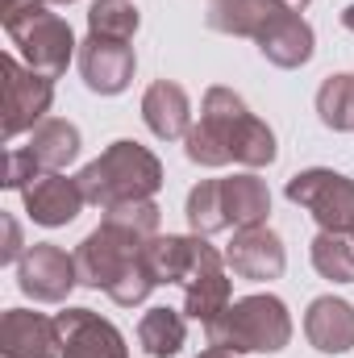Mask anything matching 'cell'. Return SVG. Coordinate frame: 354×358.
Returning a JSON list of instances; mask_svg holds the SVG:
<instances>
[{"label": "cell", "mask_w": 354, "mask_h": 358, "mask_svg": "<svg viewBox=\"0 0 354 358\" xmlns=\"http://www.w3.org/2000/svg\"><path fill=\"white\" fill-rule=\"evenodd\" d=\"M183 150L200 167H271L275 163V134L271 125L259 121L246 100L229 88H208L200 104V125L187 129Z\"/></svg>", "instance_id": "6da1fadb"}, {"label": "cell", "mask_w": 354, "mask_h": 358, "mask_svg": "<svg viewBox=\"0 0 354 358\" xmlns=\"http://www.w3.org/2000/svg\"><path fill=\"white\" fill-rule=\"evenodd\" d=\"M146 234H138L134 225L117 221L104 213V225L92 229L88 238L76 246V271H80V283L96 287V292H108L117 304L134 308L142 304L159 283L146 267Z\"/></svg>", "instance_id": "7a4b0ae2"}, {"label": "cell", "mask_w": 354, "mask_h": 358, "mask_svg": "<svg viewBox=\"0 0 354 358\" xmlns=\"http://www.w3.org/2000/svg\"><path fill=\"white\" fill-rule=\"evenodd\" d=\"M76 179H80V192H84L88 204L117 208V204L150 200V196L163 187V163H159L146 146L121 138V142H113L100 159H92Z\"/></svg>", "instance_id": "3957f363"}, {"label": "cell", "mask_w": 354, "mask_h": 358, "mask_svg": "<svg viewBox=\"0 0 354 358\" xmlns=\"http://www.w3.org/2000/svg\"><path fill=\"white\" fill-rule=\"evenodd\" d=\"M271 213V192L259 176L200 179L187 192V225L192 234L208 238L221 229H250L263 225Z\"/></svg>", "instance_id": "277c9868"}, {"label": "cell", "mask_w": 354, "mask_h": 358, "mask_svg": "<svg viewBox=\"0 0 354 358\" xmlns=\"http://www.w3.org/2000/svg\"><path fill=\"white\" fill-rule=\"evenodd\" d=\"M208 346L234 350V355H275L292 342V317L288 304L271 292L234 300L213 325H204Z\"/></svg>", "instance_id": "5b68a950"}, {"label": "cell", "mask_w": 354, "mask_h": 358, "mask_svg": "<svg viewBox=\"0 0 354 358\" xmlns=\"http://www.w3.org/2000/svg\"><path fill=\"white\" fill-rule=\"evenodd\" d=\"M0 21L25 63L50 80H59L76 55V34L71 25L46 8V0H0Z\"/></svg>", "instance_id": "8992f818"}, {"label": "cell", "mask_w": 354, "mask_h": 358, "mask_svg": "<svg viewBox=\"0 0 354 358\" xmlns=\"http://www.w3.org/2000/svg\"><path fill=\"white\" fill-rule=\"evenodd\" d=\"M288 200L313 213L321 229L354 234V179L330 167H313L288 179Z\"/></svg>", "instance_id": "52a82bcc"}, {"label": "cell", "mask_w": 354, "mask_h": 358, "mask_svg": "<svg viewBox=\"0 0 354 358\" xmlns=\"http://www.w3.org/2000/svg\"><path fill=\"white\" fill-rule=\"evenodd\" d=\"M0 76H4V104H0V134L13 142L17 134L25 129H38L46 121V108L55 100V80L34 71V67H21L13 55L0 59Z\"/></svg>", "instance_id": "ba28073f"}, {"label": "cell", "mask_w": 354, "mask_h": 358, "mask_svg": "<svg viewBox=\"0 0 354 358\" xmlns=\"http://www.w3.org/2000/svg\"><path fill=\"white\" fill-rule=\"evenodd\" d=\"M80 283L76 255H67L55 242H34L21 259H17V287L42 304H59L67 300V292Z\"/></svg>", "instance_id": "9c48e42d"}, {"label": "cell", "mask_w": 354, "mask_h": 358, "mask_svg": "<svg viewBox=\"0 0 354 358\" xmlns=\"http://www.w3.org/2000/svg\"><path fill=\"white\" fill-rule=\"evenodd\" d=\"M221 259L225 255L213 250L200 234H192V238H179V234L163 238V234H155L146 242V267L155 275V283H192L200 271L221 263Z\"/></svg>", "instance_id": "30bf717a"}, {"label": "cell", "mask_w": 354, "mask_h": 358, "mask_svg": "<svg viewBox=\"0 0 354 358\" xmlns=\"http://www.w3.org/2000/svg\"><path fill=\"white\" fill-rule=\"evenodd\" d=\"M134 46L129 42H117V38H100V34H88L84 46H80V76L88 92L96 96H117V92L129 88L134 80Z\"/></svg>", "instance_id": "8fae6325"}, {"label": "cell", "mask_w": 354, "mask_h": 358, "mask_svg": "<svg viewBox=\"0 0 354 358\" xmlns=\"http://www.w3.org/2000/svg\"><path fill=\"white\" fill-rule=\"evenodd\" d=\"M55 321L63 338V358H129L121 329L92 308H67Z\"/></svg>", "instance_id": "7c38bea8"}, {"label": "cell", "mask_w": 354, "mask_h": 358, "mask_svg": "<svg viewBox=\"0 0 354 358\" xmlns=\"http://www.w3.org/2000/svg\"><path fill=\"white\" fill-rule=\"evenodd\" d=\"M0 355L4 358H63L59 321L25 308H8L0 317Z\"/></svg>", "instance_id": "4fadbf2b"}, {"label": "cell", "mask_w": 354, "mask_h": 358, "mask_svg": "<svg viewBox=\"0 0 354 358\" xmlns=\"http://www.w3.org/2000/svg\"><path fill=\"white\" fill-rule=\"evenodd\" d=\"M225 267L242 279H279L288 267V255H283V242L279 234H271L267 225H250V229H238L229 250H225Z\"/></svg>", "instance_id": "5bb4252c"}, {"label": "cell", "mask_w": 354, "mask_h": 358, "mask_svg": "<svg viewBox=\"0 0 354 358\" xmlns=\"http://www.w3.org/2000/svg\"><path fill=\"white\" fill-rule=\"evenodd\" d=\"M21 196H25V213L38 225H46V229L71 225L80 217V208L88 204L84 192H80V179H67V176H59V171H42Z\"/></svg>", "instance_id": "9a60e30c"}, {"label": "cell", "mask_w": 354, "mask_h": 358, "mask_svg": "<svg viewBox=\"0 0 354 358\" xmlns=\"http://www.w3.org/2000/svg\"><path fill=\"white\" fill-rule=\"evenodd\" d=\"M283 13H292L283 0H208L204 21L217 34H234V38H255L259 42Z\"/></svg>", "instance_id": "2e32d148"}, {"label": "cell", "mask_w": 354, "mask_h": 358, "mask_svg": "<svg viewBox=\"0 0 354 358\" xmlns=\"http://www.w3.org/2000/svg\"><path fill=\"white\" fill-rule=\"evenodd\" d=\"M142 121L163 142L187 138V129H192V100H187V92L179 88L176 80H155L146 88V96H142Z\"/></svg>", "instance_id": "e0dca14e"}, {"label": "cell", "mask_w": 354, "mask_h": 358, "mask_svg": "<svg viewBox=\"0 0 354 358\" xmlns=\"http://www.w3.org/2000/svg\"><path fill=\"white\" fill-rule=\"evenodd\" d=\"M304 334L321 355L354 350V308L338 296H317L304 313Z\"/></svg>", "instance_id": "ac0fdd59"}, {"label": "cell", "mask_w": 354, "mask_h": 358, "mask_svg": "<svg viewBox=\"0 0 354 358\" xmlns=\"http://www.w3.org/2000/svg\"><path fill=\"white\" fill-rule=\"evenodd\" d=\"M259 50H263L267 63H275L283 71L304 67L313 59V25L300 13H283L263 38H259Z\"/></svg>", "instance_id": "d6986e66"}, {"label": "cell", "mask_w": 354, "mask_h": 358, "mask_svg": "<svg viewBox=\"0 0 354 358\" xmlns=\"http://www.w3.org/2000/svg\"><path fill=\"white\" fill-rule=\"evenodd\" d=\"M229 275H225V259L204 267L192 283H183V313L200 325H213L225 308H229Z\"/></svg>", "instance_id": "ffe728a7"}, {"label": "cell", "mask_w": 354, "mask_h": 358, "mask_svg": "<svg viewBox=\"0 0 354 358\" xmlns=\"http://www.w3.org/2000/svg\"><path fill=\"white\" fill-rule=\"evenodd\" d=\"M25 150L34 155V163H38L42 171H63V167L80 155V129H76L71 121H63V117H46V121L34 129V138H29Z\"/></svg>", "instance_id": "44dd1931"}, {"label": "cell", "mask_w": 354, "mask_h": 358, "mask_svg": "<svg viewBox=\"0 0 354 358\" xmlns=\"http://www.w3.org/2000/svg\"><path fill=\"white\" fill-rule=\"evenodd\" d=\"M183 338H187V325L176 308H150L138 325V342L150 358H176L183 350Z\"/></svg>", "instance_id": "7402d4cb"}, {"label": "cell", "mask_w": 354, "mask_h": 358, "mask_svg": "<svg viewBox=\"0 0 354 358\" xmlns=\"http://www.w3.org/2000/svg\"><path fill=\"white\" fill-rule=\"evenodd\" d=\"M313 267L334 283H354V238L321 229L313 238Z\"/></svg>", "instance_id": "603a6c76"}, {"label": "cell", "mask_w": 354, "mask_h": 358, "mask_svg": "<svg viewBox=\"0 0 354 358\" xmlns=\"http://www.w3.org/2000/svg\"><path fill=\"white\" fill-rule=\"evenodd\" d=\"M317 117H321V125L325 129H338V134H346L354 129V76H330L321 92H317Z\"/></svg>", "instance_id": "cb8c5ba5"}, {"label": "cell", "mask_w": 354, "mask_h": 358, "mask_svg": "<svg viewBox=\"0 0 354 358\" xmlns=\"http://www.w3.org/2000/svg\"><path fill=\"white\" fill-rule=\"evenodd\" d=\"M138 8L129 0H96L88 8V34L100 38H117V42H129L138 34Z\"/></svg>", "instance_id": "d4e9b609"}, {"label": "cell", "mask_w": 354, "mask_h": 358, "mask_svg": "<svg viewBox=\"0 0 354 358\" xmlns=\"http://www.w3.org/2000/svg\"><path fill=\"white\" fill-rule=\"evenodd\" d=\"M38 176H42V167L34 163V155H29V150H8V163H4V187L25 192Z\"/></svg>", "instance_id": "484cf974"}, {"label": "cell", "mask_w": 354, "mask_h": 358, "mask_svg": "<svg viewBox=\"0 0 354 358\" xmlns=\"http://www.w3.org/2000/svg\"><path fill=\"white\" fill-rule=\"evenodd\" d=\"M0 225H4L0 263H13V259H21V229H17V221H13V217H0Z\"/></svg>", "instance_id": "4316f807"}, {"label": "cell", "mask_w": 354, "mask_h": 358, "mask_svg": "<svg viewBox=\"0 0 354 358\" xmlns=\"http://www.w3.org/2000/svg\"><path fill=\"white\" fill-rule=\"evenodd\" d=\"M200 358H238L234 350H221V346H208V350H200Z\"/></svg>", "instance_id": "83f0119b"}, {"label": "cell", "mask_w": 354, "mask_h": 358, "mask_svg": "<svg viewBox=\"0 0 354 358\" xmlns=\"http://www.w3.org/2000/svg\"><path fill=\"white\" fill-rule=\"evenodd\" d=\"M342 25H346V29H351V34H354V4H351V8H346V13H342Z\"/></svg>", "instance_id": "f1b7e54d"}, {"label": "cell", "mask_w": 354, "mask_h": 358, "mask_svg": "<svg viewBox=\"0 0 354 358\" xmlns=\"http://www.w3.org/2000/svg\"><path fill=\"white\" fill-rule=\"evenodd\" d=\"M283 4H288L292 13H300V8H309V0H283Z\"/></svg>", "instance_id": "f546056e"}, {"label": "cell", "mask_w": 354, "mask_h": 358, "mask_svg": "<svg viewBox=\"0 0 354 358\" xmlns=\"http://www.w3.org/2000/svg\"><path fill=\"white\" fill-rule=\"evenodd\" d=\"M46 4H71V0H46Z\"/></svg>", "instance_id": "4dcf8cb0"}]
</instances>
